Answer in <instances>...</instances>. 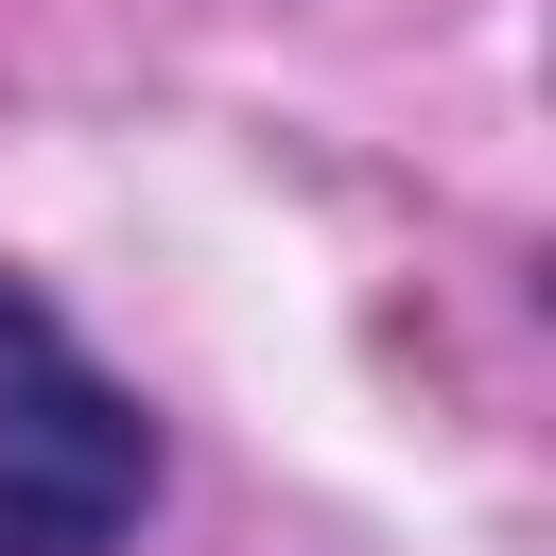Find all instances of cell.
<instances>
[{"label":"cell","instance_id":"obj_1","mask_svg":"<svg viewBox=\"0 0 556 556\" xmlns=\"http://www.w3.org/2000/svg\"><path fill=\"white\" fill-rule=\"evenodd\" d=\"M156 504V417L0 278V556H104Z\"/></svg>","mask_w":556,"mask_h":556}]
</instances>
